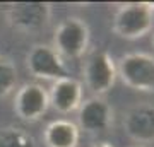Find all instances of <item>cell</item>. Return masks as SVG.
I'll return each mask as SVG.
<instances>
[{"mask_svg": "<svg viewBox=\"0 0 154 147\" xmlns=\"http://www.w3.org/2000/svg\"><path fill=\"white\" fill-rule=\"evenodd\" d=\"M154 26V4L128 2L122 4L113 19V31L123 39L144 38Z\"/></svg>", "mask_w": 154, "mask_h": 147, "instance_id": "6da1fadb", "label": "cell"}, {"mask_svg": "<svg viewBox=\"0 0 154 147\" xmlns=\"http://www.w3.org/2000/svg\"><path fill=\"white\" fill-rule=\"evenodd\" d=\"M89 26L81 17H67L53 34V50L63 60H79L89 48Z\"/></svg>", "mask_w": 154, "mask_h": 147, "instance_id": "7a4b0ae2", "label": "cell"}, {"mask_svg": "<svg viewBox=\"0 0 154 147\" xmlns=\"http://www.w3.org/2000/svg\"><path fill=\"white\" fill-rule=\"evenodd\" d=\"M116 75L134 91L154 93V57L142 51L123 55L116 63Z\"/></svg>", "mask_w": 154, "mask_h": 147, "instance_id": "3957f363", "label": "cell"}, {"mask_svg": "<svg viewBox=\"0 0 154 147\" xmlns=\"http://www.w3.org/2000/svg\"><path fill=\"white\" fill-rule=\"evenodd\" d=\"M116 63L105 50H96L84 63V84L93 96H105L116 81Z\"/></svg>", "mask_w": 154, "mask_h": 147, "instance_id": "277c9868", "label": "cell"}, {"mask_svg": "<svg viewBox=\"0 0 154 147\" xmlns=\"http://www.w3.org/2000/svg\"><path fill=\"white\" fill-rule=\"evenodd\" d=\"M5 17L16 31L26 34L39 33L50 24L51 5L46 2H21L9 7Z\"/></svg>", "mask_w": 154, "mask_h": 147, "instance_id": "5b68a950", "label": "cell"}, {"mask_svg": "<svg viewBox=\"0 0 154 147\" xmlns=\"http://www.w3.org/2000/svg\"><path fill=\"white\" fill-rule=\"evenodd\" d=\"M26 67H28L29 74L36 79L55 82L65 77H70L69 67L65 65L63 58L50 44H34L26 57Z\"/></svg>", "mask_w": 154, "mask_h": 147, "instance_id": "8992f818", "label": "cell"}, {"mask_svg": "<svg viewBox=\"0 0 154 147\" xmlns=\"http://www.w3.org/2000/svg\"><path fill=\"white\" fill-rule=\"evenodd\" d=\"M113 123V108L105 99V96H91L84 99L77 109V123L79 130L86 133L106 132Z\"/></svg>", "mask_w": 154, "mask_h": 147, "instance_id": "52a82bcc", "label": "cell"}, {"mask_svg": "<svg viewBox=\"0 0 154 147\" xmlns=\"http://www.w3.org/2000/svg\"><path fill=\"white\" fill-rule=\"evenodd\" d=\"M50 108L48 91L38 82L22 84L14 98V111L24 121H38Z\"/></svg>", "mask_w": 154, "mask_h": 147, "instance_id": "ba28073f", "label": "cell"}, {"mask_svg": "<svg viewBox=\"0 0 154 147\" xmlns=\"http://www.w3.org/2000/svg\"><path fill=\"white\" fill-rule=\"evenodd\" d=\"M123 132L137 144L154 142V104L140 103L128 109L123 116Z\"/></svg>", "mask_w": 154, "mask_h": 147, "instance_id": "9c48e42d", "label": "cell"}, {"mask_svg": "<svg viewBox=\"0 0 154 147\" xmlns=\"http://www.w3.org/2000/svg\"><path fill=\"white\" fill-rule=\"evenodd\" d=\"M48 98L50 106H53L58 113H74L82 103V84L74 77L55 81L48 93Z\"/></svg>", "mask_w": 154, "mask_h": 147, "instance_id": "30bf717a", "label": "cell"}, {"mask_svg": "<svg viewBox=\"0 0 154 147\" xmlns=\"http://www.w3.org/2000/svg\"><path fill=\"white\" fill-rule=\"evenodd\" d=\"M81 130L70 120H53L45 128L43 139L46 147H77Z\"/></svg>", "mask_w": 154, "mask_h": 147, "instance_id": "8fae6325", "label": "cell"}, {"mask_svg": "<svg viewBox=\"0 0 154 147\" xmlns=\"http://www.w3.org/2000/svg\"><path fill=\"white\" fill-rule=\"evenodd\" d=\"M19 82V72L12 58L0 55V99L7 98L17 87Z\"/></svg>", "mask_w": 154, "mask_h": 147, "instance_id": "7c38bea8", "label": "cell"}, {"mask_svg": "<svg viewBox=\"0 0 154 147\" xmlns=\"http://www.w3.org/2000/svg\"><path fill=\"white\" fill-rule=\"evenodd\" d=\"M0 147H38L34 137L19 127H4L0 130Z\"/></svg>", "mask_w": 154, "mask_h": 147, "instance_id": "4fadbf2b", "label": "cell"}, {"mask_svg": "<svg viewBox=\"0 0 154 147\" xmlns=\"http://www.w3.org/2000/svg\"><path fill=\"white\" fill-rule=\"evenodd\" d=\"M93 147H111V145L106 144V142H99V144H96V145H93Z\"/></svg>", "mask_w": 154, "mask_h": 147, "instance_id": "5bb4252c", "label": "cell"}]
</instances>
